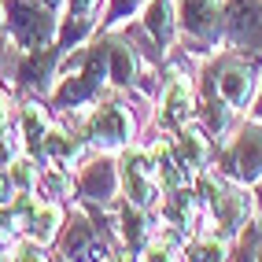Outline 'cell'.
Here are the masks:
<instances>
[{
  "label": "cell",
  "instance_id": "6da1fadb",
  "mask_svg": "<svg viewBox=\"0 0 262 262\" xmlns=\"http://www.w3.org/2000/svg\"><path fill=\"white\" fill-rule=\"evenodd\" d=\"M137 118L141 115H137L126 100L111 96V89H107L85 111L81 133H85V141H89V148H96V151H122V148L137 144V137H141V122Z\"/></svg>",
  "mask_w": 262,
  "mask_h": 262
},
{
  "label": "cell",
  "instance_id": "7a4b0ae2",
  "mask_svg": "<svg viewBox=\"0 0 262 262\" xmlns=\"http://www.w3.org/2000/svg\"><path fill=\"white\" fill-rule=\"evenodd\" d=\"M178 11V33L181 48L196 59L214 56L218 48H225V15L222 0H173Z\"/></svg>",
  "mask_w": 262,
  "mask_h": 262
},
{
  "label": "cell",
  "instance_id": "3957f363",
  "mask_svg": "<svg viewBox=\"0 0 262 262\" xmlns=\"http://www.w3.org/2000/svg\"><path fill=\"white\" fill-rule=\"evenodd\" d=\"M8 23V37L19 48H45L59 33V11L45 0H0Z\"/></svg>",
  "mask_w": 262,
  "mask_h": 262
},
{
  "label": "cell",
  "instance_id": "277c9868",
  "mask_svg": "<svg viewBox=\"0 0 262 262\" xmlns=\"http://www.w3.org/2000/svg\"><path fill=\"white\" fill-rule=\"evenodd\" d=\"M225 178L233 181H244V185H255L262 178V122L258 118H244L236 126V137L233 144H225L214 151V163Z\"/></svg>",
  "mask_w": 262,
  "mask_h": 262
},
{
  "label": "cell",
  "instance_id": "5b68a950",
  "mask_svg": "<svg viewBox=\"0 0 262 262\" xmlns=\"http://www.w3.org/2000/svg\"><path fill=\"white\" fill-rule=\"evenodd\" d=\"M122 196V173H118V159L115 151H89L78 163L74 173V200H89L100 207H115V200Z\"/></svg>",
  "mask_w": 262,
  "mask_h": 262
},
{
  "label": "cell",
  "instance_id": "8992f818",
  "mask_svg": "<svg viewBox=\"0 0 262 262\" xmlns=\"http://www.w3.org/2000/svg\"><path fill=\"white\" fill-rule=\"evenodd\" d=\"M56 258H118L115 248L100 236L96 222L81 203L67 207V222L56 236Z\"/></svg>",
  "mask_w": 262,
  "mask_h": 262
},
{
  "label": "cell",
  "instance_id": "52a82bcc",
  "mask_svg": "<svg viewBox=\"0 0 262 262\" xmlns=\"http://www.w3.org/2000/svg\"><path fill=\"white\" fill-rule=\"evenodd\" d=\"M170 144H173V155H178V163L188 170V173H196V170H203V166H211L214 163V137L207 133L196 118L188 122V126H181V129H173L170 133Z\"/></svg>",
  "mask_w": 262,
  "mask_h": 262
},
{
  "label": "cell",
  "instance_id": "ba28073f",
  "mask_svg": "<svg viewBox=\"0 0 262 262\" xmlns=\"http://www.w3.org/2000/svg\"><path fill=\"white\" fill-rule=\"evenodd\" d=\"M141 26L155 37V45H159L166 56L173 41L181 37L178 33V11H173V0H148V4L141 8Z\"/></svg>",
  "mask_w": 262,
  "mask_h": 262
},
{
  "label": "cell",
  "instance_id": "9c48e42d",
  "mask_svg": "<svg viewBox=\"0 0 262 262\" xmlns=\"http://www.w3.org/2000/svg\"><path fill=\"white\" fill-rule=\"evenodd\" d=\"M63 222H67V203L41 200V203L30 211V218L23 222V233L52 248V244H56V236H59V229H63Z\"/></svg>",
  "mask_w": 262,
  "mask_h": 262
},
{
  "label": "cell",
  "instance_id": "30bf717a",
  "mask_svg": "<svg viewBox=\"0 0 262 262\" xmlns=\"http://www.w3.org/2000/svg\"><path fill=\"white\" fill-rule=\"evenodd\" d=\"M229 258H262V222L248 218L229 244Z\"/></svg>",
  "mask_w": 262,
  "mask_h": 262
},
{
  "label": "cell",
  "instance_id": "8fae6325",
  "mask_svg": "<svg viewBox=\"0 0 262 262\" xmlns=\"http://www.w3.org/2000/svg\"><path fill=\"white\" fill-rule=\"evenodd\" d=\"M15 181H11V173H8V166H0V207H8L11 203V196H15Z\"/></svg>",
  "mask_w": 262,
  "mask_h": 262
},
{
  "label": "cell",
  "instance_id": "7c38bea8",
  "mask_svg": "<svg viewBox=\"0 0 262 262\" xmlns=\"http://www.w3.org/2000/svg\"><path fill=\"white\" fill-rule=\"evenodd\" d=\"M251 196H255V214H258V222H262V178L251 185Z\"/></svg>",
  "mask_w": 262,
  "mask_h": 262
},
{
  "label": "cell",
  "instance_id": "4fadbf2b",
  "mask_svg": "<svg viewBox=\"0 0 262 262\" xmlns=\"http://www.w3.org/2000/svg\"><path fill=\"white\" fill-rule=\"evenodd\" d=\"M248 115L262 122V85H258V93H255V100H251V107H248Z\"/></svg>",
  "mask_w": 262,
  "mask_h": 262
},
{
  "label": "cell",
  "instance_id": "5bb4252c",
  "mask_svg": "<svg viewBox=\"0 0 262 262\" xmlns=\"http://www.w3.org/2000/svg\"><path fill=\"white\" fill-rule=\"evenodd\" d=\"M8 45V23H4V8H0V48Z\"/></svg>",
  "mask_w": 262,
  "mask_h": 262
}]
</instances>
